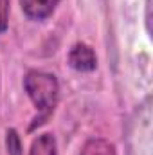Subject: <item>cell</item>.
Returning <instances> with one entry per match:
<instances>
[{"instance_id": "4", "label": "cell", "mask_w": 153, "mask_h": 155, "mask_svg": "<svg viewBox=\"0 0 153 155\" xmlns=\"http://www.w3.org/2000/svg\"><path fill=\"white\" fill-rule=\"evenodd\" d=\"M29 155H58V143L54 134L45 132L33 139Z\"/></svg>"}, {"instance_id": "5", "label": "cell", "mask_w": 153, "mask_h": 155, "mask_svg": "<svg viewBox=\"0 0 153 155\" xmlns=\"http://www.w3.org/2000/svg\"><path fill=\"white\" fill-rule=\"evenodd\" d=\"M79 155H117V152H115V146L108 139L92 137V139L85 141Z\"/></svg>"}, {"instance_id": "3", "label": "cell", "mask_w": 153, "mask_h": 155, "mask_svg": "<svg viewBox=\"0 0 153 155\" xmlns=\"http://www.w3.org/2000/svg\"><path fill=\"white\" fill-rule=\"evenodd\" d=\"M61 0H20L22 13L33 20V22H43L54 15Z\"/></svg>"}, {"instance_id": "8", "label": "cell", "mask_w": 153, "mask_h": 155, "mask_svg": "<svg viewBox=\"0 0 153 155\" xmlns=\"http://www.w3.org/2000/svg\"><path fill=\"white\" fill-rule=\"evenodd\" d=\"M0 87H2V74H0Z\"/></svg>"}, {"instance_id": "1", "label": "cell", "mask_w": 153, "mask_h": 155, "mask_svg": "<svg viewBox=\"0 0 153 155\" xmlns=\"http://www.w3.org/2000/svg\"><path fill=\"white\" fill-rule=\"evenodd\" d=\"M24 90L36 108V116L29 126V132H33L45 124L54 114L60 101V81L50 72L31 69L24 76Z\"/></svg>"}, {"instance_id": "6", "label": "cell", "mask_w": 153, "mask_h": 155, "mask_svg": "<svg viewBox=\"0 0 153 155\" xmlns=\"http://www.w3.org/2000/svg\"><path fill=\"white\" fill-rule=\"evenodd\" d=\"M5 150H7V155H24L22 137L16 128L5 130Z\"/></svg>"}, {"instance_id": "2", "label": "cell", "mask_w": 153, "mask_h": 155, "mask_svg": "<svg viewBox=\"0 0 153 155\" xmlns=\"http://www.w3.org/2000/svg\"><path fill=\"white\" fill-rule=\"evenodd\" d=\"M67 63L70 69H74L76 72H94L97 69V56L96 51L85 43V41H77L70 47L69 54H67Z\"/></svg>"}, {"instance_id": "7", "label": "cell", "mask_w": 153, "mask_h": 155, "mask_svg": "<svg viewBox=\"0 0 153 155\" xmlns=\"http://www.w3.org/2000/svg\"><path fill=\"white\" fill-rule=\"evenodd\" d=\"M9 13H11V0H0V35L7 33L9 29Z\"/></svg>"}]
</instances>
